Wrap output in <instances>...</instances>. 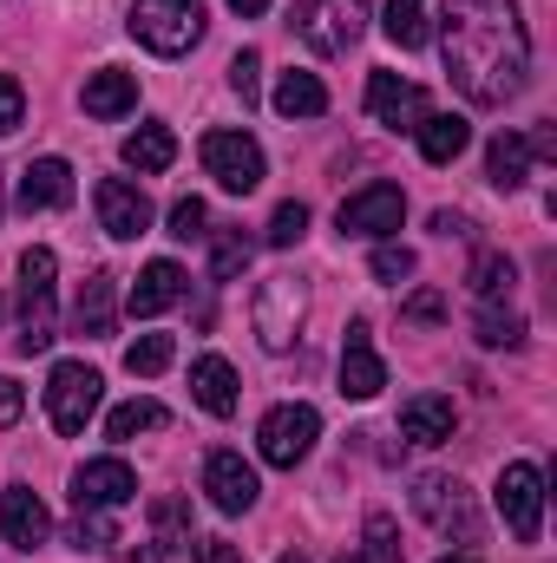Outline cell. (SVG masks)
<instances>
[{
    "mask_svg": "<svg viewBox=\"0 0 557 563\" xmlns=\"http://www.w3.org/2000/svg\"><path fill=\"white\" fill-rule=\"evenodd\" d=\"M0 538H7L13 551H40V544L53 538V518H46V505H40L33 485H7V492H0Z\"/></svg>",
    "mask_w": 557,
    "mask_h": 563,
    "instance_id": "16",
    "label": "cell"
},
{
    "mask_svg": "<svg viewBox=\"0 0 557 563\" xmlns=\"http://www.w3.org/2000/svg\"><path fill=\"white\" fill-rule=\"evenodd\" d=\"M132 40L139 46H151L157 59H177V53H190L197 40H204V0H139L132 7Z\"/></svg>",
    "mask_w": 557,
    "mask_h": 563,
    "instance_id": "2",
    "label": "cell"
},
{
    "mask_svg": "<svg viewBox=\"0 0 557 563\" xmlns=\"http://www.w3.org/2000/svg\"><path fill=\"white\" fill-rule=\"evenodd\" d=\"M171 420L157 400H125V407H112L106 413V439H139V432H157V426Z\"/></svg>",
    "mask_w": 557,
    "mask_h": 563,
    "instance_id": "29",
    "label": "cell"
},
{
    "mask_svg": "<svg viewBox=\"0 0 557 563\" xmlns=\"http://www.w3.org/2000/svg\"><path fill=\"white\" fill-rule=\"evenodd\" d=\"M308 236V203H276V217H270V250H295Z\"/></svg>",
    "mask_w": 557,
    "mask_h": 563,
    "instance_id": "36",
    "label": "cell"
},
{
    "mask_svg": "<svg viewBox=\"0 0 557 563\" xmlns=\"http://www.w3.org/2000/svg\"><path fill=\"white\" fill-rule=\"evenodd\" d=\"M230 92H237L243 106H256V99H263V59H256L250 46H243V53L230 59Z\"/></svg>",
    "mask_w": 557,
    "mask_h": 563,
    "instance_id": "38",
    "label": "cell"
},
{
    "mask_svg": "<svg viewBox=\"0 0 557 563\" xmlns=\"http://www.w3.org/2000/svg\"><path fill=\"white\" fill-rule=\"evenodd\" d=\"M204 492H210V505H217L223 518H243V511L256 505L263 485H256V465H243V452L223 445V452L204 459Z\"/></svg>",
    "mask_w": 557,
    "mask_h": 563,
    "instance_id": "13",
    "label": "cell"
},
{
    "mask_svg": "<svg viewBox=\"0 0 557 563\" xmlns=\"http://www.w3.org/2000/svg\"><path fill=\"white\" fill-rule=\"evenodd\" d=\"M230 7H237L243 20H256V13H270V0H230Z\"/></svg>",
    "mask_w": 557,
    "mask_h": 563,
    "instance_id": "46",
    "label": "cell"
},
{
    "mask_svg": "<svg viewBox=\"0 0 557 563\" xmlns=\"http://www.w3.org/2000/svg\"><path fill=\"white\" fill-rule=\"evenodd\" d=\"M335 563H368V558H335Z\"/></svg>",
    "mask_w": 557,
    "mask_h": 563,
    "instance_id": "49",
    "label": "cell"
},
{
    "mask_svg": "<svg viewBox=\"0 0 557 563\" xmlns=\"http://www.w3.org/2000/svg\"><path fill=\"white\" fill-rule=\"evenodd\" d=\"M302 314H308V295H302L295 276H270L256 288V341H263L270 354H288V347H295Z\"/></svg>",
    "mask_w": 557,
    "mask_h": 563,
    "instance_id": "8",
    "label": "cell"
},
{
    "mask_svg": "<svg viewBox=\"0 0 557 563\" xmlns=\"http://www.w3.org/2000/svg\"><path fill=\"white\" fill-rule=\"evenodd\" d=\"M0 314H7V301H0Z\"/></svg>",
    "mask_w": 557,
    "mask_h": 563,
    "instance_id": "50",
    "label": "cell"
},
{
    "mask_svg": "<svg viewBox=\"0 0 557 563\" xmlns=\"http://www.w3.org/2000/svg\"><path fill=\"white\" fill-rule=\"evenodd\" d=\"M20 413H26V394L0 374V432H7V426H20Z\"/></svg>",
    "mask_w": 557,
    "mask_h": 563,
    "instance_id": "43",
    "label": "cell"
},
{
    "mask_svg": "<svg viewBox=\"0 0 557 563\" xmlns=\"http://www.w3.org/2000/svg\"><path fill=\"white\" fill-rule=\"evenodd\" d=\"M368 7L374 0H295L288 7V26L315 46V53H348L368 26Z\"/></svg>",
    "mask_w": 557,
    "mask_h": 563,
    "instance_id": "5",
    "label": "cell"
},
{
    "mask_svg": "<svg viewBox=\"0 0 557 563\" xmlns=\"http://www.w3.org/2000/svg\"><path fill=\"white\" fill-rule=\"evenodd\" d=\"M512 282H518V269H512V256H499V250H485V256L472 263V295H479V301H505Z\"/></svg>",
    "mask_w": 557,
    "mask_h": 563,
    "instance_id": "30",
    "label": "cell"
},
{
    "mask_svg": "<svg viewBox=\"0 0 557 563\" xmlns=\"http://www.w3.org/2000/svg\"><path fill=\"white\" fill-rule=\"evenodd\" d=\"M119 157H125L132 170H171V157H177V139H171V125H139L132 139L119 144Z\"/></svg>",
    "mask_w": 557,
    "mask_h": 563,
    "instance_id": "27",
    "label": "cell"
},
{
    "mask_svg": "<svg viewBox=\"0 0 557 563\" xmlns=\"http://www.w3.org/2000/svg\"><path fill=\"white\" fill-rule=\"evenodd\" d=\"M368 558L401 563V538H394V518H387V511H368Z\"/></svg>",
    "mask_w": 557,
    "mask_h": 563,
    "instance_id": "39",
    "label": "cell"
},
{
    "mask_svg": "<svg viewBox=\"0 0 557 563\" xmlns=\"http://www.w3.org/2000/svg\"><path fill=\"white\" fill-rule=\"evenodd\" d=\"M414 132H419V157H426V164H452V157L472 144V125H466L459 112H426Z\"/></svg>",
    "mask_w": 557,
    "mask_h": 563,
    "instance_id": "25",
    "label": "cell"
},
{
    "mask_svg": "<svg viewBox=\"0 0 557 563\" xmlns=\"http://www.w3.org/2000/svg\"><path fill=\"white\" fill-rule=\"evenodd\" d=\"M204 170L230 197H250L263 184V144L250 139V132H204Z\"/></svg>",
    "mask_w": 557,
    "mask_h": 563,
    "instance_id": "10",
    "label": "cell"
},
{
    "mask_svg": "<svg viewBox=\"0 0 557 563\" xmlns=\"http://www.w3.org/2000/svg\"><path fill=\"white\" fill-rule=\"evenodd\" d=\"M171 236H177V243L210 236V210H204V197H177V203H171Z\"/></svg>",
    "mask_w": 557,
    "mask_h": 563,
    "instance_id": "37",
    "label": "cell"
},
{
    "mask_svg": "<svg viewBox=\"0 0 557 563\" xmlns=\"http://www.w3.org/2000/svg\"><path fill=\"white\" fill-rule=\"evenodd\" d=\"M401 217H407V197H401V184H368V190H354L348 203H341V236H394L401 230Z\"/></svg>",
    "mask_w": 557,
    "mask_h": 563,
    "instance_id": "12",
    "label": "cell"
},
{
    "mask_svg": "<svg viewBox=\"0 0 557 563\" xmlns=\"http://www.w3.org/2000/svg\"><path fill=\"white\" fill-rule=\"evenodd\" d=\"M381 387H387V361L374 354L368 321H354L348 341H341V394H348V400H374Z\"/></svg>",
    "mask_w": 557,
    "mask_h": 563,
    "instance_id": "17",
    "label": "cell"
},
{
    "mask_svg": "<svg viewBox=\"0 0 557 563\" xmlns=\"http://www.w3.org/2000/svg\"><path fill=\"white\" fill-rule=\"evenodd\" d=\"M407 321H419V328L446 321V295H439V288H419V295H407Z\"/></svg>",
    "mask_w": 557,
    "mask_h": 563,
    "instance_id": "42",
    "label": "cell"
},
{
    "mask_svg": "<svg viewBox=\"0 0 557 563\" xmlns=\"http://www.w3.org/2000/svg\"><path fill=\"white\" fill-rule=\"evenodd\" d=\"M368 112L387 132H414L419 119H426V92H419L414 79H401V73H374L368 79Z\"/></svg>",
    "mask_w": 557,
    "mask_h": 563,
    "instance_id": "18",
    "label": "cell"
},
{
    "mask_svg": "<svg viewBox=\"0 0 557 563\" xmlns=\"http://www.w3.org/2000/svg\"><path fill=\"white\" fill-rule=\"evenodd\" d=\"M66 544H73V551H106V544H119L112 511H79V518H73V531H66Z\"/></svg>",
    "mask_w": 557,
    "mask_h": 563,
    "instance_id": "34",
    "label": "cell"
},
{
    "mask_svg": "<svg viewBox=\"0 0 557 563\" xmlns=\"http://www.w3.org/2000/svg\"><path fill=\"white\" fill-rule=\"evenodd\" d=\"M518 341H525V321L505 314L499 301H485L479 308V347H518Z\"/></svg>",
    "mask_w": 557,
    "mask_h": 563,
    "instance_id": "33",
    "label": "cell"
},
{
    "mask_svg": "<svg viewBox=\"0 0 557 563\" xmlns=\"http://www.w3.org/2000/svg\"><path fill=\"white\" fill-rule=\"evenodd\" d=\"M112 288H119L112 269H92L86 288H79V301H73V328H79L86 341H106V334H112Z\"/></svg>",
    "mask_w": 557,
    "mask_h": 563,
    "instance_id": "23",
    "label": "cell"
},
{
    "mask_svg": "<svg viewBox=\"0 0 557 563\" xmlns=\"http://www.w3.org/2000/svg\"><path fill=\"white\" fill-rule=\"evenodd\" d=\"M250 250H256V243H250L243 230H223V236H217V250H210V276L237 282L243 269H250Z\"/></svg>",
    "mask_w": 557,
    "mask_h": 563,
    "instance_id": "32",
    "label": "cell"
},
{
    "mask_svg": "<svg viewBox=\"0 0 557 563\" xmlns=\"http://www.w3.org/2000/svg\"><path fill=\"white\" fill-rule=\"evenodd\" d=\"M171 354H177V341H171V334H139V341L125 347V367H132L139 380H151V374H164V367H171Z\"/></svg>",
    "mask_w": 557,
    "mask_h": 563,
    "instance_id": "31",
    "label": "cell"
},
{
    "mask_svg": "<svg viewBox=\"0 0 557 563\" xmlns=\"http://www.w3.org/2000/svg\"><path fill=\"white\" fill-rule=\"evenodd\" d=\"M401 439H414V445H446V439H452V400H446V394H414V400L401 407Z\"/></svg>",
    "mask_w": 557,
    "mask_h": 563,
    "instance_id": "22",
    "label": "cell"
},
{
    "mask_svg": "<svg viewBox=\"0 0 557 563\" xmlns=\"http://www.w3.org/2000/svg\"><path fill=\"white\" fill-rule=\"evenodd\" d=\"M276 112L282 119H321V112H328V86H321L315 73H295V66H288L276 79Z\"/></svg>",
    "mask_w": 557,
    "mask_h": 563,
    "instance_id": "26",
    "label": "cell"
},
{
    "mask_svg": "<svg viewBox=\"0 0 557 563\" xmlns=\"http://www.w3.org/2000/svg\"><path fill=\"white\" fill-rule=\"evenodd\" d=\"M177 301H184V269H177V263H151V269L132 282V314H139V321L177 308Z\"/></svg>",
    "mask_w": 557,
    "mask_h": 563,
    "instance_id": "24",
    "label": "cell"
},
{
    "mask_svg": "<svg viewBox=\"0 0 557 563\" xmlns=\"http://www.w3.org/2000/svg\"><path fill=\"white\" fill-rule=\"evenodd\" d=\"M439 53H446L452 86L479 112L512 106L532 79V33H525L512 0H446Z\"/></svg>",
    "mask_w": 557,
    "mask_h": 563,
    "instance_id": "1",
    "label": "cell"
},
{
    "mask_svg": "<svg viewBox=\"0 0 557 563\" xmlns=\"http://www.w3.org/2000/svg\"><path fill=\"white\" fill-rule=\"evenodd\" d=\"M151 525H157V544L171 551V544H190V505L184 498H157L151 505Z\"/></svg>",
    "mask_w": 557,
    "mask_h": 563,
    "instance_id": "35",
    "label": "cell"
},
{
    "mask_svg": "<svg viewBox=\"0 0 557 563\" xmlns=\"http://www.w3.org/2000/svg\"><path fill=\"white\" fill-rule=\"evenodd\" d=\"M79 106H86V119H125L139 106V73H119V66L92 73L86 92H79Z\"/></svg>",
    "mask_w": 557,
    "mask_h": 563,
    "instance_id": "20",
    "label": "cell"
},
{
    "mask_svg": "<svg viewBox=\"0 0 557 563\" xmlns=\"http://www.w3.org/2000/svg\"><path fill=\"white\" fill-rule=\"evenodd\" d=\"M315 439H321V413L315 407H276V413H263V426H256V452L270 465H282V472H295L315 452Z\"/></svg>",
    "mask_w": 557,
    "mask_h": 563,
    "instance_id": "9",
    "label": "cell"
},
{
    "mask_svg": "<svg viewBox=\"0 0 557 563\" xmlns=\"http://www.w3.org/2000/svg\"><path fill=\"white\" fill-rule=\"evenodd\" d=\"M368 269H374V282H407V276L419 269V263H414V250H401V243H381Z\"/></svg>",
    "mask_w": 557,
    "mask_h": 563,
    "instance_id": "40",
    "label": "cell"
},
{
    "mask_svg": "<svg viewBox=\"0 0 557 563\" xmlns=\"http://www.w3.org/2000/svg\"><path fill=\"white\" fill-rule=\"evenodd\" d=\"M92 203H99V230L119 236V243H132V236L151 230V197H144L139 184H125V177H106L92 190Z\"/></svg>",
    "mask_w": 557,
    "mask_h": 563,
    "instance_id": "15",
    "label": "cell"
},
{
    "mask_svg": "<svg viewBox=\"0 0 557 563\" xmlns=\"http://www.w3.org/2000/svg\"><path fill=\"white\" fill-rule=\"evenodd\" d=\"M99 400H106L99 367H86V361H59V367H53V380H46V420H53V432L79 439L86 420L99 413Z\"/></svg>",
    "mask_w": 557,
    "mask_h": 563,
    "instance_id": "4",
    "label": "cell"
},
{
    "mask_svg": "<svg viewBox=\"0 0 557 563\" xmlns=\"http://www.w3.org/2000/svg\"><path fill=\"white\" fill-rule=\"evenodd\" d=\"M20 119H26V92H20V79H13V73H0V139H7V132H20Z\"/></svg>",
    "mask_w": 557,
    "mask_h": 563,
    "instance_id": "41",
    "label": "cell"
},
{
    "mask_svg": "<svg viewBox=\"0 0 557 563\" xmlns=\"http://www.w3.org/2000/svg\"><path fill=\"white\" fill-rule=\"evenodd\" d=\"M190 394H197V407H204V413L230 420V413H237V367H230L223 354L190 361Z\"/></svg>",
    "mask_w": 557,
    "mask_h": 563,
    "instance_id": "21",
    "label": "cell"
},
{
    "mask_svg": "<svg viewBox=\"0 0 557 563\" xmlns=\"http://www.w3.org/2000/svg\"><path fill=\"white\" fill-rule=\"evenodd\" d=\"M439 563H479V558H466V551H452V558H439Z\"/></svg>",
    "mask_w": 557,
    "mask_h": 563,
    "instance_id": "47",
    "label": "cell"
},
{
    "mask_svg": "<svg viewBox=\"0 0 557 563\" xmlns=\"http://www.w3.org/2000/svg\"><path fill=\"white\" fill-rule=\"evenodd\" d=\"M53 276H59L53 250L20 256V354H46L59 341V328H53Z\"/></svg>",
    "mask_w": 557,
    "mask_h": 563,
    "instance_id": "3",
    "label": "cell"
},
{
    "mask_svg": "<svg viewBox=\"0 0 557 563\" xmlns=\"http://www.w3.org/2000/svg\"><path fill=\"white\" fill-rule=\"evenodd\" d=\"M276 563H302V558H295V551H288V558H276Z\"/></svg>",
    "mask_w": 557,
    "mask_h": 563,
    "instance_id": "48",
    "label": "cell"
},
{
    "mask_svg": "<svg viewBox=\"0 0 557 563\" xmlns=\"http://www.w3.org/2000/svg\"><path fill=\"white\" fill-rule=\"evenodd\" d=\"M190 563H243V551H237V544H223V538H204Z\"/></svg>",
    "mask_w": 557,
    "mask_h": 563,
    "instance_id": "44",
    "label": "cell"
},
{
    "mask_svg": "<svg viewBox=\"0 0 557 563\" xmlns=\"http://www.w3.org/2000/svg\"><path fill=\"white\" fill-rule=\"evenodd\" d=\"M73 203V164L66 157H33L20 170V210H66Z\"/></svg>",
    "mask_w": 557,
    "mask_h": 563,
    "instance_id": "19",
    "label": "cell"
},
{
    "mask_svg": "<svg viewBox=\"0 0 557 563\" xmlns=\"http://www.w3.org/2000/svg\"><path fill=\"white\" fill-rule=\"evenodd\" d=\"M499 518L512 525V538L518 544H538V531H545V472L532 465V459H518V465H505L499 472Z\"/></svg>",
    "mask_w": 557,
    "mask_h": 563,
    "instance_id": "7",
    "label": "cell"
},
{
    "mask_svg": "<svg viewBox=\"0 0 557 563\" xmlns=\"http://www.w3.org/2000/svg\"><path fill=\"white\" fill-rule=\"evenodd\" d=\"M132 498H139V472L125 459H86L73 472V505L79 511H119Z\"/></svg>",
    "mask_w": 557,
    "mask_h": 563,
    "instance_id": "11",
    "label": "cell"
},
{
    "mask_svg": "<svg viewBox=\"0 0 557 563\" xmlns=\"http://www.w3.org/2000/svg\"><path fill=\"white\" fill-rule=\"evenodd\" d=\"M433 230H439V236H466V230H472V223H466V217H459V210H439V217H433Z\"/></svg>",
    "mask_w": 557,
    "mask_h": 563,
    "instance_id": "45",
    "label": "cell"
},
{
    "mask_svg": "<svg viewBox=\"0 0 557 563\" xmlns=\"http://www.w3.org/2000/svg\"><path fill=\"white\" fill-rule=\"evenodd\" d=\"M414 511L439 531V538H459V544H479V511H472V492L446 472H426L414 478Z\"/></svg>",
    "mask_w": 557,
    "mask_h": 563,
    "instance_id": "6",
    "label": "cell"
},
{
    "mask_svg": "<svg viewBox=\"0 0 557 563\" xmlns=\"http://www.w3.org/2000/svg\"><path fill=\"white\" fill-rule=\"evenodd\" d=\"M532 157H557V132L551 125H538V132H499L492 151H485V170H492L499 190H518L525 170H532Z\"/></svg>",
    "mask_w": 557,
    "mask_h": 563,
    "instance_id": "14",
    "label": "cell"
},
{
    "mask_svg": "<svg viewBox=\"0 0 557 563\" xmlns=\"http://www.w3.org/2000/svg\"><path fill=\"white\" fill-rule=\"evenodd\" d=\"M381 33H387L401 53H419V46H426V0H387V7H381Z\"/></svg>",
    "mask_w": 557,
    "mask_h": 563,
    "instance_id": "28",
    "label": "cell"
}]
</instances>
